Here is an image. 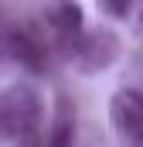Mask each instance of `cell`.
Masks as SVG:
<instances>
[{
	"label": "cell",
	"mask_w": 143,
	"mask_h": 147,
	"mask_svg": "<svg viewBox=\"0 0 143 147\" xmlns=\"http://www.w3.org/2000/svg\"><path fill=\"white\" fill-rule=\"evenodd\" d=\"M41 96L31 86L17 82L0 89V137L14 140L17 147H44V134H41Z\"/></svg>",
	"instance_id": "6da1fadb"
},
{
	"label": "cell",
	"mask_w": 143,
	"mask_h": 147,
	"mask_svg": "<svg viewBox=\"0 0 143 147\" xmlns=\"http://www.w3.org/2000/svg\"><path fill=\"white\" fill-rule=\"evenodd\" d=\"M41 31H44V38L55 48H61L65 55H72L78 38L85 34L82 7L75 0H44V7H41Z\"/></svg>",
	"instance_id": "7a4b0ae2"
},
{
	"label": "cell",
	"mask_w": 143,
	"mask_h": 147,
	"mask_svg": "<svg viewBox=\"0 0 143 147\" xmlns=\"http://www.w3.org/2000/svg\"><path fill=\"white\" fill-rule=\"evenodd\" d=\"M109 123L119 137V147H143V92L126 86L109 99Z\"/></svg>",
	"instance_id": "3957f363"
},
{
	"label": "cell",
	"mask_w": 143,
	"mask_h": 147,
	"mask_svg": "<svg viewBox=\"0 0 143 147\" xmlns=\"http://www.w3.org/2000/svg\"><path fill=\"white\" fill-rule=\"evenodd\" d=\"M116 55H119V41H116L112 31H85V34L78 38V45L72 48V62L82 72L106 69V65L116 62Z\"/></svg>",
	"instance_id": "277c9868"
},
{
	"label": "cell",
	"mask_w": 143,
	"mask_h": 147,
	"mask_svg": "<svg viewBox=\"0 0 143 147\" xmlns=\"http://www.w3.org/2000/svg\"><path fill=\"white\" fill-rule=\"evenodd\" d=\"M48 45L51 41L41 38L37 31H31V28H14L10 31V51H14V58H21L34 72H41L48 65Z\"/></svg>",
	"instance_id": "5b68a950"
},
{
	"label": "cell",
	"mask_w": 143,
	"mask_h": 147,
	"mask_svg": "<svg viewBox=\"0 0 143 147\" xmlns=\"http://www.w3.org/2000/svg\"><path fill=\"white\" fill-rule=\"evenodd\" d=\"M44 147H75V116H72L65 99L58 103V113L44 134Z\"/></svg>",
	"instance_id": "8992f818"
},
{
	"label": "cell",
	"mask_w": 143,
	"mask_h": 147,
	"mask_svg": "<svg viewBox=\"0 0 143 147\" xmlns=\"http://www.w3.org/2000/svg\"><path fill=\"white\" fill-rule=\"evenodd\" d=\"M133 3L136 0H99V10L106 17H112V21H126L130 10H133Z\"/></svg>",
	"instance_id": "52a82bcc"
}]
</instances>
